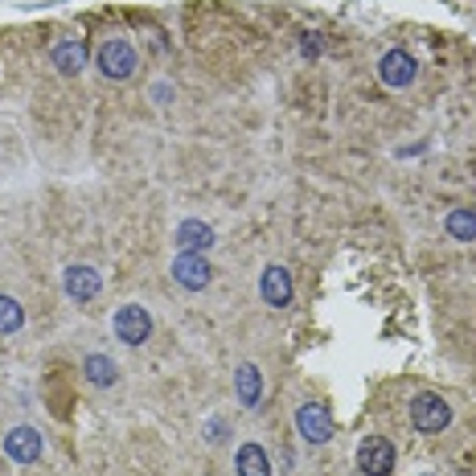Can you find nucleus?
<instances>
[{
    "label": "nucleus",
    "instance_id": "f257e3e1",
    "mask_svg": "<svg viewBox=\"0 0 476 476\" xmlns=\"http://www.w3.org/2000/svg\"><path fill=\"white\" fill-rule=\"evenodd\" d=\"M94 62H99V75L112 78V83H128L131 75H136V66H140V54H136V46L123 38H112L99 46V54H94Z\"/></svg>",
    "mask_w": 476,
    "mask_h": 476
},
{
    "label": "nucleus",
    "instance_id": "f03ea898",
    "mask_svg": "<svg viewBox=\"0 0 476 476\" xmlns=\"http://www.w3.org/2000/svg\"><path fill=\"white\" fill-rule=\"evenodd\" d=\"M411 423L423 431V436H439V431L452 423L448 399H444V394H431V391L415 394V402H411Z\"/></svg>",
    "mask_w": 476,
    "mask_h": 476
},
{
    "label": "nucleus",
    "instance_id": "7ed1b4c3",
    "mask_svg": "<svg viewBox=\"0 0 476 476\" xmlns=\"http://www.w3.org/2000/svg\"><path fill=\"white\" fill-rule=\"evenodd\" d=\"M357 468L365 476H391L394 472V444L382 436H365L357 444Z\"/></svg>",
    "mask_w": 476,
    "mask_h": 476
},
{
    "label": "nucleus",
    "instance_id": "20e7f679",
    "mask_svg": "<svg viewBox=\"0 0 476 476\" xmlns=\"http://www.w3.org/2000/svg\"><path fill=\"white\" fill-rule=\"evenodd\" d=\"M296 431L309 439V444H328V439H333V415H328L325 402H300Z\"/></svg>",
    "mask_w": 476,
    "mask_h": 476
},
{
    "label": "nucleus",
    "instance_id": "39448f33",
    "mask_svg": "<svg viewBox=\"0 0 476 476\" xmlns=\"http://www.w3.org/2000/svg\"><path fill=\"white\" fill-rule=\"evenodd\" d=\"M115 337H120L123 346H144L152 337V317L140 304H123V309L115 312Z\"/></svg>",
    "mask_w": 476,
    "mask_h": 476
},
{
    "label": "nucleus",
    "instance_id": "423d86ee",
    "mask_svg": "<svg viewBox=\"0 0 476 476\" xmlns=\"http://www.w3.org/2000/svg\"><path fill=\"white\" fill-rule=\"evenodd\" d=\"M415 75H419V62H415L407 49H391V54L378 62V78H382V86H391V91H402V86H411Z\"/></svg>",
    "mask_w": 476,
    "mask_h": 476
},
{
    "label": "nucleus",
    "instance_id": "0eeeda50",
    "mask_svg": "<svg viewBox=\"0 0 476 476\" xmlns=\"http://www.w3.org/2000/svg\"><path fill=\"white\" fill-rule=\"evenodd\" d=\"M173 280H177L181 288H189V292H202V288H210V280H214V267H210L206 255H185L181 251L177 259H173Z\"/></svg>",
    "mask_w": 476,
    "mask_h": 476
},
{
    "label": "nucleus",
    "instance_id": "6e6552de",
    "mask_svg": "<svg viewBox=\"0 0 476 476\" xmlns=\"http://www.w3.org/2000/svg\"><path fill=\"white\" fill-rule=\"evenodd\" d=\"M41 436L33 427H13L9 436H4V456L17 460V464H38L41 460Z\"/></svg>",
    "mask_w": 476,
    "mask_h": 476
},
{
    "label": "nucleus",
    "instance_id": "1a4fd4ad",
    "mask_svg": "<svg viewBox=\"0 0 476 476\" xmlns=\"http://www.w3.org/2000/svg\"><path fill=\"white\" fill-rule=\"evenodd\" d=\"M66 296L70 300H94L99 296V288H103V275L94 267H86V263H75V267H66V280H62Z\"/></svg>",
    "mask_w": 476,
    "mask_h": 476
},
{
    "label": "nucleus",
    "instance_id": "9d476101",
    "mask_svg": "<svg viewBox=\"0 0 476 476\" xmlns=\"http://www.w3.org/2000/svg\"><path fill=\"white\" fill-rule=\"evenodd\" d=\"M259 296H263V304H271V309H288L292 304V275L283 267H263Z\"/></svg>",
    "mask_w": 476,
    "mask_h": 476
},
{
    "label": "nucleus",
    "instance_id": "9b49d317",
    "mask_svg": "<svg viewBox=\"0 0 476 476\" xmlns=\"http://www.w3.org/2000/svg\"><path fill=\"white\" fill-rule=\"evenodd\" d=\"M173 243L185 255H206L210 247H214V230H210L202 218H185V222L177 226V234H173Z\"/></svg>",
    "mask_w": 476,
    "mask_h": 476
},
{
    "label": "nucleus",
    "instance_id": "f8f14e48",
    "mask_svg": "<svg viewBox=\"0 0 476 476\" xmlns=\"http://www.w3.org/2000/svg\"><path fill=\"white\" fill-rule=\"evenodd\" d=\"M83 373H86V382L99 386V391H107V386L120 382V365H115V357H107V354H91V357H86Z\"/></svg>",
    "mask_w": 476,
    "mask_h": 476
},
{
    "label": "nucleus",
    "instance_id": "ddd939ff",
    "mask_svg": "<svg viewBox=\"0 0 476 476\" xmlns=\"http://www.w3.org/2000/svg\"><path fill=\"white\" fill-rule=\"evenodd\" d=\"M234 391H238V402H243V407H259V394H263L259 365H251V362L238 365V373H234Z\"/></svg>",
    "mask_w": 476,
    "mask_h": 476
},
{
    "label": "nucleus",
    "instance_id": "4468645a",
    "mask_svg": "<svg viewBox=\"0 0 476 476\" xmlns=\"http://www.w3.org/2000/svg\"><path fill=\"white\" fill-rule=\"evenodd\" d=\"M234 468H238V476H271V456L259 444H243L234 452Z\"/></svg>",
    "mask_w": 476,
    "mask_h": 476
},
{
    "label": "nucleus",
    "instance_id": "2eb2a0df",
    "mask_svg": "<svg viewBox=\"0 0 476 476\" xmlns=\"http://www.w3.org/2000/svg\"><path fill=\"white\" fill-rule=\"evenodd\" d=\"M54 66L62 70V75H83V66H86L83 41H75V38L58 41V46H54Z\"/></svg>",
    "mask_w": 476,
    "mask_h": 476
},
{
    "label": "nucleus",
    "instance_id": "dca6fc26",
    "mask_svg": "<svg viewBox=\"0 0 476 476\" xmlns=\"http://www.w3.org/2000/svg\"><path fill=\"white\" fill-rule=\"evenodd\" d=\"M21 325H25V309L13 296H0V337L21 333Z\"/></svg>",
    "mask_w": 476,
    "mask_h": 476
},
{
    "label": "nucleus",
    "instance_id": "f3484780",
    "mask_svg": "<svg viewBox=\"0 0 476 476\" xmlns=\"http://www.w3.org/2000/svg\"><path fill=\"white\" fill-rule=\"evenodd\" d=\"M444 226H448V234L452 238H460V243H472L476 238V214L472 210H452Z\"/></svg>",
    "mask_w": 476,
    "mask_h": 476
}]
</instances>
